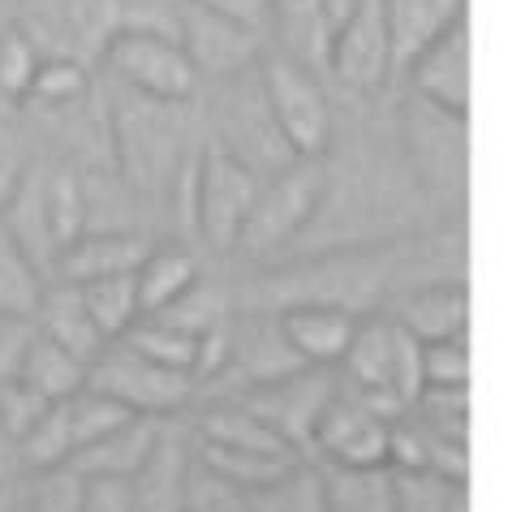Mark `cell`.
I'll list each match as a JSON object with an SVG mask.
<instances>
[{
	"mask_svg": "<svg viewBox=\"0 0 508 512\" xmlns=\"http://www.w3.org/2000/svg\"><path fill=\"white\" fill-rule=\"evenodd\" d=\"M259 181H263L259 173H250L246 164H237L220 147H203L190 181V229L211 250H237V237H242Z\"/></svg>",
	"mask_w": 508,
	"mask_h": 512,
	"instance_id": "cell-6",
	"label": "cell"
},
{
	"mask_svg": "<svg viewBox=\"0 0 508 512\" xmlns=\"http://www.w3.org/2000/svg\"><path fill=\"white\" fill-rule=\"evenodd\" d=\"M323 194H328V177H323L319 160H293L289 168L263 177L259 190H254L250 216L242 224V237H237V250L267 259L280 246H289L319 216Z\"/></svg>",
	"mask_w": 508,
	"mask_h": 512,
	"instance_id": "cell-3",
	"label": "cell"
},
{
	"mask_svg": "<svg viewBox=\"0 0 508 512\" xmlns=\"http://www.w3.org/2000/svg\"><path fill=\"white\" fill-rule=\"evenodd\" d=\"M181 512H254L250 495L229 487L224 478L207 474V469L194 461L190 465V478H186V508Z\"/></svg>",
	"mask_w": 508,
	"mask_h": 512,
	"instance_id": "cell-40",
	"label": "cell"
},
{
	"mask_svg": "<svg viewBox=\"0 0 508 512\" xmlns=\"http://www.w3.org/2000/svg\"><path fill=\"white\" fill-rule=\"evenodd\" d=\"M418 366L422 388H470V345H465V336L422 345Z\"/></svg>",
	"mask_w": 508,
	"mask_h": 512,
	"instance_id": "cell-39",
	"label": "cell"
},
{
	"mask_svg": "<svg viewBox=\"0 0 508 512\" xmlns=\"http://www.w3.org/2000/svg\"><path fill=\"white\" fill-rule=\"evenodd\" d=\"M5 474H9V469H5V457H0V487H5Z\"/></svg>",
	"mask_w": 508,
	"mask_h": 512,
	"instance_id": "cell-51",
	"label": "cell"
},
{
	"mask_svg": "<svg viewBox=\"0 0 508 512\" xmlns=\"http://www.w3.org/2000/svg\"><path fill=\"white\" fill-rule=\"evenodd\" d=\"M39 61H44V52L22 31L18 13H13V22L0 35V104H26L31 82L39 74Z\"/></svg>",
	"mask_w": 508,
	"mask_h": 512,
	"instance_id": "cell-33",
	"label": "cell"
},
{
	"mask_svg": "<svg viewBox=\"0 0 508 512\" xmlns=\"http://www.w3.org/2000/svg\"><path fill=\"white\" fill-rule=\"evenodd\" d=\"M409 91L427 104L470 117V26L457 22L444 35H435L414 61L405 65Z\"/></svg>",
	"mask_w": 508,
	"mask_h": 512,
	"instance_id": "cell-14",
	"label": "cell"
},
{
	"mask_svg": "<svg viewBox=\"0 0 508 512\" xmlns=\"http://www.w3.org/2000/svg\"><path fill=\"white\" fill-rule=\"evenodd\" d=\"M194 461H199L207 474L224 478L229 487L246 491V495L272 487V482L285 478L293 465H302L298 457H259V452H233V448H216V444H199Z\"/></svg>",
	"mask_w": 508,
	"mask_h": 512,
	"instance_id": "cell-27",
	"label": "cell"
},
{
	"mask_svg": "<svg viewBox=\"0 0 508 512\" xmlns=\"http://www.w3.org/2000/svg\"><path fill=\"white\" fill-rule=\"evenodd\" d=\"M190 439L177 431L173 418L160 422V435L138 465L134 482V508L138 512H181L186 508V478H190Z\"/></svg>",
	"mask_w": 508,
	"mask_h": 512,
	"instance_id": "cell-17",
	"label": "cell"
},
{
	"mask_svg": "<svg viewBox=\"0 0 508 512\" xmlns=\"http://www.w3.org/2000/svg\"><path fill=\"white\" fill-rule=\"evenodd\" d=\"M48 409H52V401H44V396H39L26 379H5L0 383V426H5L9 444H18V439L31 431Z\"/></svg>",
	"mask_w": 508,
	"mask_h": 512,
	"instance_id": "cell-41",
	"label": "cell"
},
{
	"mask_svg": "<svg viewBox=\"0 0 508 512\" xmlns=\"http://www.w3.org/2000/svg\"><path fill=\"white\" fill-rule=\"evenodd\" d=\"M22 512H82V478L69 465L35 474L31 500Z\"/></svg>",
	"mask_w": 508,
	"mask_h": 512,
	"instance_id": "cell-42",
	"label": "cell"
},
{
	"mask_svg": "<svg viewBox=\"0 0 508 512\" xmlns=\"http://www.w3.org/2000/svg\"><path fill=\"white\" fill-rule=\"evenodd\" d=\"M177 39L186 48L190 65L199 69V78L207 82L246 74L263 56V31L224 18V13H211L199 0H181L177 5Z\"/></svg>",
	"mask_w": 508,
	"mask_h": 512,
	"instance_id": "cell-12",
	"label": "cell"
},
{
	"mask_svg": "<svg viewBox=\"0 0 508 512\" xmlns=\"http://www.w3.org/2000/svg\"><path fill=\"white\" fill-rule=\"evenodd\" d=\"M401 142L418 186L440 198H461L465 190V117L409 95L401 112Z\"/></svg>",
	"mask_w": 508,
	"mask_h": 512,
	"instance_id": "cell-9",
	"label": "cell"
},
{
	"mask_svg": "<svg viewBox=\"0 0 508 512\" xmlns=\"http://www.w3.org/2000/svg\"><path fill=\"white\" fill-rule=\"evenodd\" d=\"M160 422L164 418H143V414L121 422L117 431H108L95 439V444L78 448L74 457H69V469H74L78 478H134L138 465L147 461L155 435H160Z\"/></svg>",
	"mask_w": 508,
	"mask_h": 512,
	"instance_id": "cell-21",
	"label": "cell"
},
{
	"mask_svg": "<svg viewBox=\"0 0 508 512\" xmlns=\"http://www.w3.org/2000/svg\"><path fill=\"white\" fill-rule=\"evenodd\" d=\"M26 168H31V155H26V138L18 130H5L0 125V211L18 190V181L26 177Z\"/></svg>",
	"mask_w": 508,
	"mask_h": 512,
	"instance_id": "cell-45",
	"label": "cell"
},
{
	"mask_svg": "<svg viewBox=\"0 0 508 512\" xmlns=\"http://www.w3.org/2000/svg\"><path fill=\"white\" fill-rule=\"evenodd\" d=\"M87 383L143 418H173L194 392L190 375L168 371V366L143 358V353L134 345H125V340H112L100 358L91 362Z\"/></svg>",
	"mask_w": 508,
	"mask_h": 512,
	"instance_id": "cell-8",
	"label": "cell"
},
{
	"mask_svg": "<svg viewBox=\"0 0 508 512\" xmlns=\"http://www.w3.org/2000/svg\"><path fill=\"white\" fill-rule=\"evenodd\" d=\"M147 250H151V241L143 233L87 229L69 241V246H61V254H56V263H52V280L87 284V280H104V276H125L143 263Z\"/></svg>",
	"mask_w": 508,
	"mask_h": 512,
	"instance_id": "cell-16",
	"label": "cell"
},
{
	"mask_svg": "<svg viewBox=\"0 0 508 512\" xmlns=\"http://www.w3.org/2000/svg\"><path fill=\"white\" fill-rule=\"evenodd\" d=\"M82 512H138L130 478H82Z\"/></svg>",
	"mask_w": 508,
	"mask_h": 512,
	"instance_id": "cell-44",
	"label": "cell"
},
{
	"mask_svg": "<svg viewBox=\"0 0 508 512\" xmlns=\"http://www.w3.org/2000/svg\"><path fill=\"white\" fill-rule=\"evenodd\" d=\"M250 504H254V512H328V495H323L319 474H310L306 465H293L272 487L254 491Z\"/></svg>",
	"mask_w": 508,
	"mask_h": 512,
	"instance_id": "cell-35",
	"label": "cell"
},
{
	"mask_svg": "<svg viewBox=\"0 0 508 512\" xmlns=\"http://www.w3.org/2000/svg\"><path fill=\"white\" fill-rule=\"evenodd\" d=\"M87 371L91 366L87 362H78L69 349H61L56 340H48L44 332L35 327V340H31V349H26V362H22V375L31 388L44 396V401L52 405H61L69 401L78 388H87Z\"/></svg>",
	"mask_w": 508,
	"mask_h": 512,
	"instance_id": "cell-26",
	"label": "cell"
},
{
	"mask_svg": "<svg viewBox=\"0 0 508 512\" xmlns=\"http://www.w3.org/2000/svg\"><path fill=\"white\" fill-rule=\"evenodd\" d=\"M199 444L233 448V452H259V457H298L272 426H267L246 401H220L199 418Z\"/></svg>",
	"mask_w": 508,
	"mask_h": 512,
	"instance_id": "cell-23",
	"label": "cell"
},
{
	"mask_svg": "<svg viewBox=\"0 0 508 512\" xmlns=\"http://www.w3.org/2000/svg\"><path fill=\"white\" fill-rule=\"evenodd\" d=\"M194 284H199V263L177 246H164V250L151 246L143 254V263L134 267V289H138V310H143V319L168 310L181 293H190Z\"/></svg>",
	"mask_w": 508,
	"mask_h": 512,
	"instance_id": "cell-25",
	"label": "cell"
},
{
	"mask_svg": "<svg viewBox=\"0 0 508 512\" xmlns=\"http://www.w3.org/2000/svg\"><path fill=\"white\" fill-rule=\"evenodd\" d=\"M332 392H336V383L328 379L323 366H302V371H289L272 383L250 388L242 401L272 426L293 452H302V448H310L315 418H319V409L332 401Z\"/></svg>",
	"mask_w": 508,
	"mask_h": 512,
	"instance_id": "cell-13",
	"label": "cell"
},
{
	"mask_svg": "<svg viewBox=\"0 0 508 512\" xmlns=\"http://www.w3.org/2000/svg\"><path fill=\"white\" fill-rule=\"evenodd\" d=\"M323 495H328V512H392L388 478H379V469L375 474L336 469L332 478H323Z\"/></svg>",
	"mask_w": 508,
	"mask_h": 512,
	"instance_id": "cell-38",
	"label": "cell"
},
{
	"mask_svg": "<svg viewBox=\"0 0 508 512\" xmlns=\"http://www.w3.org/2000/svg\"><path fill=\"white\" fill-rule=\"evenodd\" d=\"M78 289H82V302H87L95 327H100L108 340H121L138 319H143V310H138L134 272H125V276H104V280H87V284H78Z\"/></svg>",
	"mask_w": 508,
	"mask_h": 512,
	"instance_id": "cell-28",
	"label": "cell"
},
{
	"mask_svg": "<svg viewBox=\"0 0 508 512\" xmlns=\"http://www.w3.org/2000/svg\"><path fill=\"white\" fill-rule=\"evenodd\" d=\"M35 327L48 340H56L61 349L74 353L78 362H87V366L112 345L100 327H95L87 302H82V289L78 284H69V280H48L44 284L39 306H35Z\"/></svg>",
	"mask_w": 508,
	"mask_h": 512,
	"instance_id": "cell-18",
	"label": "cell"
},
{
	"mask_svg": "<svg viewBox=\"0 0 508 512\" xmlns=\"http://www.w3.org/2000/svg\"><path fill=\"white\" fill-rule=\"evenodd\" d=\"M392 319H397L418 345L453 340V336H465V327H470V293H465L461 280L418 284L414 293L401 297V306Z\"/></svg>",
	"mask_w": 508,
	"mask_h": 512,
	"instance_id": "cell-19",
	"label": "cell"
},
{
	"mask_svg": "<svg viewBox=\"0 0 508 512\" xmlns=\"http://www.w3.org/2000/svg\"><path fill=\"white\" fill-rule=\"evenodd\" d=\"M0 224L9 229V237L22 246V254L31 259L39 272L52 276V263H56V237H52V224H48V207H44V177L35 168H26V177L18 181V190L0 211Z\"/></svg>",
	"mask_w": 508,
	"mask_h": 512,
	"instance_id": "cell-24",
	"label": "cell"
},
{
	"mask_svg": "<svg viewBox=\"0 0 508 512\" xmlns=\"http://www.w3.org/2000/svg\"><path fill=\"white\" fill-rule=\"evenodd\" d=\"M422 345L405 332L397 319H366L354 327L341 371L345 388L366 401L379 418H401L422 392V366H418Z\"/></svg>",
	"mask_w": 508,
	"mask_h": 512,
	"instance_id": "cell-1",
	"label": "cell"
},
{
	"mask_svg": "<svg viewBox=\"0 0 508 512\" xmlns=\"http://www.w3.org/2000/svg\"><path fill=\"white\" fill-rule=\"evenodd\" d=\"M457 487L461 482L440 478V474H431V469H414V474H397V469H392L388 500H392V512H448Z\"/></svg>",
	"mask_w": 508,
	"mask_h": 512,
	"instance_id": "cell-36",
	"label": "cell"
},
{
	"mask_svg": "<svg viewBox=\"0 0 508 512\" xmlns=\"http://www.w3.org/2000/svg\"><path fill=\"white\" fill-rule=\"evenodd\" d=\"M31 340H35V319L31 315H0V383L22 375Z\"/></svg>",
	"mask_w": 508,
	"mask_h": 512,
	"instance_id": "cell-43",
	"label": "cell"
},
{
	"mask_svg": "<svg viewBox=\"0 0 508 512\" xmlns=\"http://www.w3.org/2000/svg\"><path fill=\"white\" fill-rule=\"evenodd\" d=\"M384 18L392 35V65H397V78H401L405 65L435 35L465 22V0H384Z\"/></svg>",
	"mask_w": 508,
	"mask_h": 512,
	"instance_id": "cell-22",
	"label": "cell"
},
{
	"mask_svg": "<svg viewBox=\"0 0 508 512\" xmlns=\"http://www.w3.org/2000/svg\"><path fill=\"white\" fill-rule=\"evenodd\" d=\"M0 512H9V508H0Z\"/></svg>",
	"mask_w": 508,
	"mask_h": 512,
	"instance_id": "cell-52",
	"label": "cell"
},
{
	"mask_svg": "<svg viewBox=\"0 0 508 512\" xmlns=\"http://www.w3.org/2000/svg\"><path fill=\"white\" fill-rule=\"evenodd\" d=\"M108 74L121 82L130 95L155 99V104H190L194 91L203 87L199 69L190 65L186 48L168 31H143V26H125L104 44Z\"/></svg>",
	"mask_w": 508,
	"mask_h": 512,
	"instance_id": "cell-4",
	"label": "cell"
},
{
	"mask_svg": "<svg viewBox=\"0 0 508 512\" xmlns=\"http://www.w3.org/2000/svg\"><path fill=\"white\" fill-rule=\"evenodd\" d=\"M13 444H9V435H5V426H0V457H9Z\"/></svg>",
	"mask_w": 508,
	"mask_h": 512,
	"instance_id": "cell-50",
	"label": "cell"
},
{
	"mask_svg": "<svg viewBox=\"0 0 508 512\" xmlns=\"http://www.w3.org/2000/svg\"><path fill=\"white\" fill-rule=\"evenodd\" d=\"M199 5L211 13H224V18H233L242 26H254V31L267 26V0H199Z\"/></svg>",
	"mask_w": 508,
	"mask_h": 512,
	"instance_id": "cell-46",
	"label": "cell"
},
{
	"mask_svg": "<svg viewBox=\"0 0 508 512\" xmlns=\"http://www.w3.org/2000/svg\"><path fill=\"white\" fill-rule=\"evenodd\" d=\"M82 95H87V61L44 52L26 99H39V104H48V108H69V104H78Z\"/></svg>",
	"mask_w": 508,
	"mask_h": 512,
	"instance_id": "cell-37",
	"label": "cell"
},
{
	"mask_svg": "<svg viewBox=\"0 0 508 512\" xmlns=\"http://www.w3.org/2000/svg\"><path fill=\"white\" fill-rule=\"evenodd\" d=\"M44 284H48V276L26 259L22 246L9 237L5 224H0V315H31L35 319Z\"/></svg>",
	"mask_w": 508,
	"mask_h": 512,
	"instance_id": "cell-30",
	"label": "cell"
},
{
	"mask_svg": "<svg viewBox=\"0 0 508 512\" xmlns=\"http://www.w3.org/2000/svg\"><path fill=\"white\" fill-rule=\"evenodd\" d=\"M276 39V52L293 56V61L310 65L323 74L328 61V39H332V18L323 9V0H267V26Z\"/></svg>",
	"mask_w": 508,
	"mask_h": 512,
	"instance_id": "cell-20",
	"label": "cell"
},
{
	"mask_svg": "<svg viewBox=\"0 0 508 512\" xmlns=\"http://www.w3.org/2000/svg\"><path fill=\"white\" fill-rule=\"evenodd\" d=\"M44 207H48V224L56 237V254L78 233H87V186H82V177L74 168L44 173Z\"/></svg>",
	"mask_w": 508,
	"mask_h": 512,
	"instance_id": "cell-31",
	"label": "cell"
},
{
	"mask_svg": "<svg viewBox=\"0 0 508 512\" xmlns=\"http://www.w3.org/2000/svg\"><path fill=\"white\" fill-rule=\"evenodd\" d=\"M362 5V0H323V9H328V18H332V26L345 18V13H354Z\"/></svg>",
	"mask_w": 508,
	"mask_h": 512,
	"instance_id": "cell-47",
	"label": "cell"
},
{
	"mask_svg": "<svg viewBox=\"0 0 508 512\" xmlns=\"http://www.w3.org/2000/svg\"><path fill=\"white\" fill-rule=\"evenodd\" d=\"M5 5H9V0H0V35H5V26H9V22H13V13H9V9H5Z\"/></svg>",
	"mask_w": 508,
	"mask_h": 512,
	"instance_id": "cell-49",
	"label": "cell"
},
{
	"mask_svg": "<svg viewBox=\"0 0 508 512\" xmlns=\"http://www.w3.org/2000/svg\"><path fill=\"white\" fill-rule=\"evenodd\" d=\"M323 74H332L354 95H375V91H384L388 82H397L384 0H362L354 13H345V18L332 26Z\"/></svg>",
	"mask_w": 508,
	"mask_h": 512,
	"instance_id": "cell-10",
	"label": "cell"
},
{
	"mask_svg": "<svg viewBox=\"0 0 508 512\" xmlns=\"http://www.w3.org/2000/svg\"><path fill=\"white\" fill-rule=\"evenodd\" d=\"M177 104H155V99L134 95V104H121L112 134H117V155L121 168L134 186L143 190H168L173 177L181 173V164L190 160L181 151V130L168 117Z\"/></svg>",
	"mask_w": 508,
	"mask_h": 512,
	"instance_id": "cell-7",
	"label": "cell"
},
{
	"mask_svg": "<svg viewBox=\"0 0 508 512\" xmlns=\"http://www.w3.org/2000/svg\"><path fill=\"white\" fill-rule=\"evenodd\" d=\"M280 332H285L289 349L298 353L302 366H341L349 340H354L358 315L345 306H328V302H293L276 315Z\"/></svg>",
	"mask_w": 508,
	"mask_h": 512,
	"instance_id": "cell-15",
	"label": "cell"
},
{
	"mask_svg": "<svg viewBox=\"0 0 508 512\" xmlns=\"http://www.w3.org/2000/svg\"><path fill=\"white\" fill-rule=\"evenodd\" d=\"M388 418H379L371 405L358 401L349 388H336L332 401L319 409L310 448L323 452L336 469L349 474H375L388 469Z\"/></svg>",
	"mask_w": 508,
	"mask_h": 512,
	"instance_id": "cell-11",
	"label": "cell"
},
{
	"mask_svg": "<svg viewBox=\"0 0 508 512\" xmlns=\"http://www.w3.org/2000/svg\"><path fill=\"white\" fill-rule=\"evenodd\" d=\"M448 512H470V491H465V482L453 491V504H448Z\"/></svg>",
	"mask_w": 508,
	"mask_h": 512,
	"instance_id": "cell-48",
	"label": "cell"
},
{
	"mask_svg": "<svg viewBox=\"0 0 508 512\" xmlns=\"http://www.w3.org/2000/svg\"><path fill=\"white\" fill-rule=\"evenodd\" d=\"M211 87H216V142H211V147L233 155L237 164H246L250 173H259V177H272L293 164L289 142L280 138L272 108H267V99H263L259 65L237 78L211 82Z\"/></svg>",
	"mask_w": 508,
	"mask_h": 512,
	"instance_id": "cell-5",
	"label": "cell"
},
{
	"mask_svg": "<svg viewBox=\"0 0 508 512\" xmlns=\"http://www.w3.org/2000/svg\"><path fill=\"white\" fill-rule=\"evenodd\" d=\"M121 340H125V345H134L143 358H151V362L168 366V371H181V375L194 379V353H199V336L186 332V327L151 315V319H138Z\"/></svg>",
	"mask_w": 508,
	"mask_h": 512,
	"instance_id": "cell-29",
	"label": "cell"
},
{
	"mask_svg": "<svg viewBox=\"0 0 508 512\" xmlns=\"http://www.w3.org/2000/svg\"><path fill=\"white\" fill-rule=\"evenodd\" d=\"M13 452H18V461L31 469V474H44V469L69 465V457H74V435H69L65 405H52L48 414L39 418L31 431L18 439V444H13Z\"/></svg>",
	"mask_w": 508,
	"mask_h": 512,
	"instance_id": "cell-34",
	"label": "cell"
},
{
	"mask_svg": "<svg viewBox=\"0 0 508 512\" xmlns=\"http://www.w3.org/2000/svg\"><path fill=\"white\" fill-rule=\"evenodd\" d=\"M259 87L293 160H323V151L332 147V99L315 69L276 48H263Z\"/></svg>",
	"mask_w": 508,
	"mask_h": 512,
	"instance_id": "cell-2",
	"label": "cell"
},
{
	"mask_svg": "<svg viewBox=\"0 0 508 512\" xmlns=\"http://www.w3.org/2000/svg\"><path fill=\"white\" fill-rule=\"evenodd\" d=\"M65 405V418H69V435H74V452L78 448H87V444H95L100 435H108V431H117L121 422H130V418H138L134 409H125L121 401H112L108 392H100V388H78L69 401H61Z\"/></svg>",
	"mask_w": 508,
	"mask_h": 512,
	"instance_id": "cell-32",
	"label": "cell"
}]
</instances>
